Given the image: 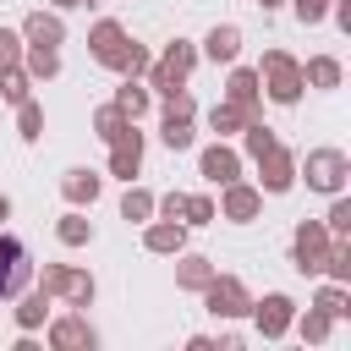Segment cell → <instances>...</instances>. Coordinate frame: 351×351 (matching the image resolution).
<instances>
[{
  "instance_id": "8992f818",
  "label": "cell",
  "mask_w": 351,
  "mask_h": 351,
  "mask_svg": "<svg viewBox=\"0 0 351 351\" xmlns=\"http://www.w3.org/2000/svg\"><path fill=\"white\" fill-rule=\"evenodd\" d=\"M329 230H324V219H296V230H291V269L296 274H324V258H329Z\"/></svg>"
},
{
  "instance_id": "1f68e13d",
  "label": "cell",
  "mask_w": 351,
  "mask_h": 351,
  "mask_svg": "<svg viewBox=\"0 0 351 351\" xmlns=\"http://www.w3.org/2000/svg\"><path fill=\"white\" fill-rule=\"evenodd\" d=\"M16 137H22V143H38V137H44V104H38V99H22V104H16Z\"/></svg>"
},
{
  "instance_id": "5bb4252c",
  "label": "cell",
  "mask_w": 351,
  "mask_h": 351,
  "mask_svg": "<svg viewBox=\"0 0 351 351\" xmlns=\"http://www.w3.org/2000/svg\"><path fill=\"white\" fill-rule=\"evenodd\" d=\"M247 170V159H241V148H230V137H214L203 154H197V176L208 181V186H225V181H236Z\"/></svg>"
},
{
  "instance_id": "7bdbcfd3",
  "label": "cell",
  "mask_w": 351,
  "mask_h": 351,
  "mask_svg": "<svg viewBox=\"0 0 351 351\" xmlns=\"http://www.w3.org/2000/svg\"><path fill=\"white\" fill-rule=\"evenodd\" d=\"M258 5H263V11H280V5H285V0H258Z\"/></svg>"
},
{
  "instance_id": "cb8c5ba5",
  "label": "cell",
  "mask_w": 351,
  "mask_h": 351,
  "mask_svg": "<svg viewBox=\"0 0 351 351\" xmlns=\"http://www.w3.org/2000/svg\"><path fill=\"white\" fill-rule=\"evenodd\" d=\"M197 115H170V110H159V143L170 148V154H186L192 143H197V126H192Z\"/></svg>"
},
{
  "instance_id": "d6a6232c",
  "label": "cell",
  "mask_w": 351,
  "mask_h": 351,
  "mask_svg": "<svg viewBox=\"0 0 351 351\" xmlns=\"http://www.w3.org/2000/svg\"><path fill=\"white\" fill-rule=\"evenodd\" d=\"M219 214H214V197L208 192H186V208H181V225L186 230H197V225H214Z\"/></svg>"
},
{
  "instance_id": "7a4b0ae2",
  "label": "cell",
  "mask_w": 351,
  "mask_h": 351,
  "mask_svg": "<svg viewBox=\"0 0 351 351\" xmlns=\"http://www.w3.org/2000/svg\"><path fill=\"white\" fill-rule=\"evenodd\" d=\"M258 82H263V99L269 104H280V110H291V104H302V93H307V82H302V60L291 55V49H263V60H258Z\"/></svg>"
},
{
  "instance_id": "d4e9b609",
  "label": "cell",
  "mask_w": 351,
  "mask_h": 351,
  "mask_svg": "<svg viewBox=\"0 0 351 351\" xmlns=\"http://www.w3.org/2000/svg\"><path fill=\"white\" fill-rule=\"evenodd\" d=\"M93 219H88V208H66L60 219H55V241L60 247H93Z\"/></svg>"
},
{
  "instance_id": "4dcf8cb0",
  "label": "cell",
  "mask_w": 351,
  "mask_h": 351,
  "mask_svg": "<svg viewBox=\"0 0 351 351\" xmlns=\"http://www.w3.org/2000/svg\"><path fill=\"white\" fill-rule=\"evenodd\" d=\"M313 307H324L335 324H340V318H351V285H335V280H324V285L313 291Z\"/></svg>"
},
{
  "instance_id": "d590c367",
  "label": "cell",
  "mask_w": 351,
  "mask_h": 351,
  "mask_svg": "<svg viewBox=\"0 0 351 351\" xmlns=\"http://www.w3.org/2000/svg\"><path fill=\"white\" fill-rule=\"evenodd\" d=\"M291 5V16L302 22V27H318V22H329V0H285Z\"/></svg>"
},
{
  "instance_id": "7c38bea8",
  "label": "cell",
  "mask_w": 351,
  "mask_h": 351,
  "mask_svg": "<svg viewBox=\"0 0 351 351\" xmlns=\"http://www.w3.org/2000/svg\"><path fill=\"white\" fill-rule=\"evenodd\" d=\"M44 335H49V346H55V351H93V346H99V329L88 324V313H82V307H71V313H49Z\"/></svg>"
},
{
  "instance_id": "4316f807",
  "label": "cell",
  "mask_w": 351,
  "mask_h": 351,
  "mask_svg": "<svg viewBox=\"0 0 351 351\" xmlns=\"http://www.w3.org/2000/svg\"><path fill=\"white\" fill-rule=\"evenodd\" d=\"M291 329H296L307 346H329V335H335V318H329L324 307H313V302H307V313L296 307V324H291Z\"/></svg>"
},
{
  "instance_id": "4fadbf2b",
  "label": "cell",
  "mask_w": 351,
  "mask_h": 351,
  "mask_svg": "<svg viewBox=\"0 0 351 351\" xmlns=\"http://www.w3.org/2000/svg\"><path fill=\"white\" fill-rule=\"evenodd\" d=\"M126 44H132V33L115 22V16H99L93 27H88V55L104 66V71H115L121 77V60H126Z\"/></svg>"
},
{
  "instance_id": "2e32d148",
  "label": "cell",
  "mask_w": 351,
  "mask_h": 351,
  "mask_svg": "<svg viewBox=\"0 0 351 351\" xmlns=\"http://www.w3.org/2000/svg\"><path fill=\"white\" fill-rule=\"evenodd\" d=\"M60 197H66V208H93L104 197V176L88 165H71V170H60Z\"/></svg>"
},
{
  "instance_id": "3957f363",
  "label": "cell",
  "mask_w": 351,
  "mask_h": 351,
  "mask_svg": "<svg viewBox=\"0 0 351 351\" xmlns=\"http://www.w3.org/2000/svg\"><path fill=\"white\" fill-rule=\"evenodd\" d=\"M33 285L44 296H55V307H82V313L99 296V280L88 269H77V263H44V269H33Z\"/></svg>"
},
{
  "instance_id": "8d00e7d4",
  "label": "cell",
  "mask_w": 351,
  "mask_h": 351,
  "mask_svg": "<svg viewBox=\"0 0 351 351\" xmlns=\"http://www.w3.org/2000/svg\"><path fill=\"white\" fill-rule=\"evenodd\" d=\"M148 60H154V55H148V44H137V38H132V44H126V60H121V77H143V71H148Z\"/></svg>"
},
{
  "instance_id": "d6986e66",
  "label": "cell",
  "mask_w": 351,
  "mask_h": 351,
  "mask_svg": "<svg viewBox=\"0 0 351 351\" xmlns=\"http://www.w3.org/2000/svg\"><path fill=\"white\" fill-rule=\"evenodd\" d=\"M16 307H11V324H16V335H38L44 324H49V313H55V296H44L38 285H27L22 296H11Z\"/></svg>"
},
{
  "instance_id": "30bf717a",
  "label": "cell",
  "mask_w": 351,
  "mask_h": 351,
  "mask_svg": "<svg viewBox=\"0 0 351 351\" xmlns=\"http://www.w3.org/2000/svg\"><path fill=\"white\" fill-rule=\"evenodd\" d=\"M252 165H258V181H252V186H258L263 197H285V192L296 186V148L274 143V148H269V154H258Z\"/></svg>"
},
{
  "instance_id": "52a82bcc",
  "label": "cell",
  "mask_w": 351,
  "mask_h": 351,
  "mask_svg": "<svg viewBox=\"0 0 351 351\" xmlns=\"http://www.w3.org/2000/svg\"><path fill=\"white\" fill-rule=\"evenodd\" d=\"M27 285H33V258H27V241H22V236H11V230L0 225V302L22 296Z\"/></svg>"
},
{
  "instance_id": "484cf974",
  "label": "cell",
  "mask_w": 351,
  "mask_h": 351,
  "mask_svg": "<svg viewBox=\"0 0 351 351\" xmlns=\"http://www.w3.org/2000/svg\"><path fill=\"white\" fill-rule=\"evenodd\" d=\"M22 71L33 82H55L60 77V49H44V44H22Z\"/></svg>"
},
{
  "instance_id": "b9f144b4",
  "label": "cell",
  "mask_w": 351,
  "mask_h": 351,
  "mask_svg": "<svg viewBox=\"0 0 351 351\" xmlns=\"http://www.w3.org/2000/svg\"><path fill=\"white\" fill-rule=\"evenodd\" d=\"M5 219H11V197L0 192V225H5Z\"/></svg>"
},
{
  "instance_id": "9a60e30c",
  "label": "cell",
  "mask_w": 351,
  "mask_h": 351,
  "mask_svg": "<svg viewBox=\"0 0 351 351\" xmlns=\"http://www.w3.org/2000/svg\"><path fill=\"white\" fill-rule=\"evenodd\" d=\"M219 99H230V104H241L252 121L263 115V82H258V66H236L230 60V77H225V93Z\"/></svg>"
},
{
  "instance_id": "74e56055",
  "label": "cell",
  "mask_w": 351,
  "mask_h": 351,
  "mask_svg": "<svg viewBox=\"0 0 351 351\" xmlns=\"http://www.w3.org/2000/svg\"><path fill=\"white\" fill-rule=\"evenodd\" d=\"M11 60H22V33L0 27V66H11Z\"/></svg>"
},
{
  "instance_id": "8fae6325",
  "label": "cell",
  "mask_w": 351,
  "mask_h": 351,
  "mask_svg": "<svg viewBox=\"0 0 351 351\" xmlns=\"http://www.w3.org/2000/svg\"><path fill=\"white\" fill-rule=\"evenodd\" d=\"M143 154H148V143H143L137 121H126V126L110 137V159H104V170H110L115 181H137V176H143Z\"/></svg>"
},
{
  "instance_id": "ffe728a7",
  "label": "cell",
  "mask_w": 351,
  "mask_h": 351,
  "mask_svg": "<svg viewBox=\"0 0 351 351\" xmlns=\"http://www.w3.org/2000/svg\"><path fill=\"white\" fill-rule=\"evenodd\" d=\"M143 247H148L154 258H176V252L186 247V225H181V219H165V214H154V219L143 225Z\"/></svg>"
},
{
  "instance_id": "f1b7e54d",
  "label": "cell",
  "mask_w": 351,
  "mask_h": 351,
  "mask_svg": "<svg viewBox=\"0 0 351 351\" xmlns=\"http://www.w3.org/2000/svg\"><path fill=\"white\" fill-rule=\"evenodd\" d=\"M247 121H252V115H247L241 104H230V99H214V110H208V132H214V137H236Z\"/></svg>"
},
{
  "instance_id": "603a6c76",
  "label": "cell",
  "mask_w": 351,
  "mask_h": 351,
  "mask_svg": "<svg viewBox=\"0 0 351 351\" xmlns=\"http://www.w3.org/2000/svg\"><path fill=\"white\" fill-rule=\"evenodd\" d=\"M126 121H143L148 110H154V93H148V82L143 77H121V88H115V99H110Z\"/></svg>"
},
{
  "instance_id": "9c48e42d",
  "label": "cell",
  "mask_w": 351,
  "mask_h": 351,
  "mask_svg": "<svg viewBox=\"0 0 351 351\" xmlns=\"http://www.w3.org/2000/svg\"><path fill=\"white\" fill-rule=\"evenodd\" d=\"M247 318H252V329H258L263 340H285V335H291V324H296V296H285V291L252 296Z\"/></svg>"
},
{
  "instance_id": "83f0119b",
  "label": "cell",
  "mask_w": 351,
  "mask_h": 351,
  "mask_svg": "<svg viewBox=\"0 0 351 351\" xmlns=\"http://www.w3.org/2000/svg\"><path fill=\"white\" fill-rule=\"evenodd\" d=\"M33 88H38V82H33L27 71H22V60L0 66V104H11V110H16L22 99H33Z\"/></svg>"
},
{
  "instance_id": "6da1fadb",
  "label": "cell",
  "mask_w": 351,
  "mask_h": 351,
  "mask_svg": "<svg viewBox=\"0 0 351 351\" xmlns=\"http://www.w3.org/2000/svg\"><path fill=\"white\" fill-rule=\"evenodd\" d=\"M296 181L318 197H335L351 186V154L346 148H307V154H296Z\"/></svg>"
},
{
  "instance_id": "f35d334b",
  "label": "cell",
  "mask_w": 351,
  "mask_h": 351,
  "mask_svg": "<svg viewBox=\"0 0 351 351\" xmlns=\"http://www.w3.org/2000/svg\"><path fill=\"white\" fill-rule=\"evenodd\" d=\"M329 16H335L340 33H351V0H329Z\"/></svg>"
},
{
  "instance_id": "f546056e",
  "label": "cell",
  "mask_w": 351,
  "mask_h": 351,
  "mask_svg": "<svg viewBox=\"0 0 351 351\" xmlns=\"http://www.w3.org/2000/svg\"><path fill=\"white\" fill-rule=\"evenodd\" d=\"M121 219H126V225H148V219H154V192L137 186V181H126V192H121Z\"/></svg>"
},
{
  "instance_id": "ab89813d",
  "label": "cell",
  "mask_w": 351,
  "mask_h": 351,
  "mask_svg": "<svg viewBox=\"0 0 351 351\" xmlns=\"http://www.w3.org/2000/svg\"><path fill=\"white\" fill-rule=\"evenodd\" d=\"M186 346H192V351H219V340H214V335H192Z\"/></svg>"
},
{
  "instance_id": "ba28073f",
  "label": "cell",
  "mask_w": 351,
  "mask_h": 351,
  "mask_svg": "<svg viewBox=\"0 0 351 351\" xmlns=\"http://www.w3.org/2000/svg\"><path fill=\"white\" fill-rule=\"evenodd\" d=\"M214 214H219V219H230V225H258V219H263V192H258L247 176H236V181H225V186H219Z\"/></svg>"
},
{
  "instance_id": "ac0fdd59",
  "label": "cell",
  "mask_w": 351,
  "mask_h": 351,
  "mask_svg": "<svg viewBox=\"0 0 351 351\" xmlns=\"http://www.w3.org/2000/svg\"><path fill=\"white\" fill-rule=\"evenodd\" d=\"M241 44H247V33H241L236 22H214V27L203 33V44H197V55H203L208 66H230V60L241 55Z\"/></svg>"
},
{
  "instance_id": "60d3db41",
  "label": "cell",
  "mask_w": 351,
  "mask_h": 351,
  "mask_svg": "<svg viewBox=\"0 0 351 351\" xmlns=\"http://www.w3.org/2000/svg\"><path fill=\"white\" fill-rule=\"evenodd\" d=\"M82 5H93V0H49V11H82Z\"/></svg>"
},
{
  "instance_id": "277c9868",
  "label": "cell",
  "mask_w": 351,
  "mask_h": 351,
  "mask_svg": "<svg viewBox=\"0 0 351 351\" xmlns=\"http://www.w3.org/2000/svg\"><path fill=\"white\" fill-rule=\"evenodd\" d=\"M197 44L192 38H170L165 44V55L159 60H148V71H143V82H148V93L154 99H165V93H176V88H186V77L197 71Z\"/></svg>"
},
{
  "instance_id": "836d02e7",
  "label": "cell",
  "mask_w": 351,
  "mask_h": 351,
  "mask_svg": "<svg viewBox=\"0 0 351 351\" xmlns=\"http://www.w3.org/2000/svg\"><path fill=\"white\" fill-rule=\"evenodd\" d=\"M324 230H329V236H351V197H346V192H335V197H329Z\"/></svg>"
},
{
  "instance_id": "e575fe53",
  "label": "cell",
  "mask_w": 351,
  "mask_h": 351,
  "mask_svg": "<svg viewBox=\"0 0 351 351\" xmlns=\"http://www.w3.org/2000/svg\"><path fill=\"white\" fill-rule=\"evenodd\" d=\"M121 126H126V115H121L115 104H99V110H93V137H99V143H110Z\"/></svg>"
},
{
  "instance_id": "e0dca14e",
  "label": "cell",
  "mask_w": 351,
  "mask_h": 351,
  "mask_svg": "<svg viewBox=\"0 0 351 351\" xmlns=\"http://www.w3.org/2000/svg\"><path fill=\"white\" fill-rule=\"evenodd\" d=\"M16 33H22V44L60 49V44H66V11H44V5H38V11H27V16H22V27H16Z\"/></svg>"
},
{
  "instance_id": "5b68a950",
  "label": "cell",
  "mask_w": 351,
  "mask_h": 351,
  "mask_svg": "<svg viewBox=\"0 0 351 351\" xmlns=\"http://www.w3.org/2000/svg\"><path fill=\"white\" fill-rule=\"evenodd\" d=\"M197 296H203V313H214L219 324H230V318H247V307H252V291H247V280H241V274H219V269H214V280H208Z\"/></svg>"
},
{
  "instance_id": "7402d4cb",
  "label": "cell",
  "mask_w": 351,
  "mask_h": 351,
  "mask_svg": "<svg viewBox=\"0 0 351 351\" xmlns=\"http://www.w3.org/2000/svg\"><path fill=\"white\" fill-rule=\"evenodd\" d=\"M302 82H307V88H318V93H335V88L346 82L340 55H307V60H302Z\"/></svg>"
},
{
  "instance_id": "44dd1931",
  "label": "cell",
  "mask_w": 351,
  "mask_h": 351,
  "mask_svg": "<svg viewBox=\"0 0 351 351\" xmlns=\"http://www.w3.org/2000/svg\"><path fill=\"white\" fill-rule=\"evenodd\" d=\"M214 269H219L214 258H203V252H186V247H181V252H176V291H192V296H197V291L214 280Z\"/></svg>"
}]
</instances>
